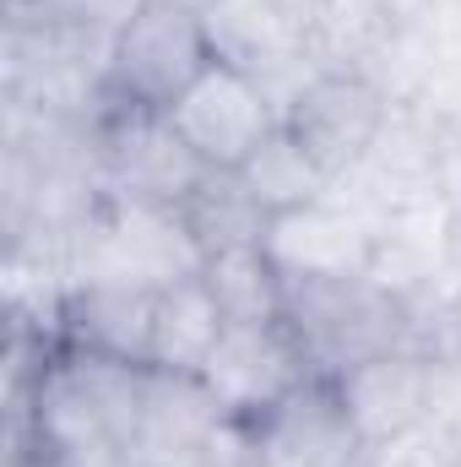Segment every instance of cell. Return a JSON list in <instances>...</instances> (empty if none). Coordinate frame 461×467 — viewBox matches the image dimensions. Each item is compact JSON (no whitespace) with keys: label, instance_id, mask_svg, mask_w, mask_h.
<instances>
[{"label":"cell","instance_id":"cell-1","mask_svg":"<svg viewBox=\"0 0 461 467\" xmlns=\"http://www.w3.org/2000/svg\"><path fill=\"white\" fill-rule=\"evenodd\" d=\"M282 321L293 327L310 369L326 380H343L347 369L413 343V305L402 294H391L385 283H374L369 272H358V277H288Z\"/></svg>","mask_w":461,"mask_h":467},{"label":"cell","instance_id":"cell-2","mask_svg":"<svg viewBox=\"0 0 461 467\" xmlns=\"http://www.w3.org/2000/svg\"><path fill=\"white\" fill-rule=\"evenodd\" d=\"M212 60L218 55H212L201 5L141 0V11L119 27L115 49H109V99L125 109L169 115Z\"/></svg>","mask_w":461,"mask_h":467},{"label":"cell","instance_id":"cell-3","mask_svg":"<svg viewBox=\"0 0 461 467\" xmlns=\"http://www.w3.org/2000/svg\"><path fill=\"white\" fill-rule=\"evenodd\" d=\"M212 55L223 66L250 71L277 109L321 71L315 49V5L304 0H212L201 5Z\"/></svg>","mask_w":461,"mask_h":467},{"label":"cell","instance_id":"cell-4","mask_svg":"<svg viewBox=\"0 0 461 467\" xmlns=\"http://www.w3.org/2000/svg\"><path fill=\"white\" fill-rule=\"evenodd\" d=\"M98 174L115 202H152V207H185L190 191L212 174L158 109H125L109 99L98 115Z\"/></svg>","mask_w":461,"mask_h":467},{"label":"cell","instance_id":"cell-5","mask_svg":"<svg viewBox=\"0 0 461 467\" xmlns=\"http://www.w3.org/2000/svg\"><path fill=\"white\" fill-rule=\"evenodd\" d=\"M385 119H391V93L364 66H321L282 104V125L321 158L332 180L353 174L374 152Z\"/></svg>","mask_w":461,"mask_h":467},{"label":"cell","instance_id":"cell-6","mask_svg":"<svg viewBox=\"0 0 461 467\" xmlns=\"http://www.w3.org/2000/svg\"><path fill=\"white\" fill-rule=\"evenodd\" d=\"M277 99L239 66L212 60L190 93L169 109V125L179 130V141L207 163V169H244L250 152L277 130Z\"/></svg>","mask_w":461,"mask_h":467},{"label":"cell","instance_id":"cell-7","mask_svg":"<svg viewBox=\"0 0 461 467\" xmlns=\"http://www.w3.org/2000/svg\"><path fill=\"white\" fill-rule=\"evenodd\" d=\"M310 375L315 369L288 321H255V327H223L218 348L201 369V386L212 391L223 419L250 424V419L271 413L282 397H293Z\"/></svg>","mask_w":461,"mask_h":467},{"label":"cell","instance_id":"cell-8","mask_svg":"<svg viewBox=\"0 0 461 467\" xmlns=\"http://www.w3.org/2000/svg\"><path fill=\"white\" fill-rule=\"evenodd\" d=\"M440 369H446V358H435L418 343H402V348L347 369L337 391H343V408L358 430V441H364V451L380 441H396L407 430H424L435 419Z\"/></svg>","mask_w":461,"mask_h":467},{"label":"cell","instance_id":"cell-9","mask_svg":"<svg viewBox=\"0 0 461 467\" xmlns=\"http://www.w3.org/2000/svg\"><path fill=\"white\" fill-rule=\"evenodd\" d=\"M250 446L261 467H358L364 441L343 408L337 380L310 375L293 397H282L271 413L250 419Z\"/></svg>","mask_w":461,"mask_h":467},{"label":"cell","instance_id":"cell-10","mask_svg":"<svg viewBox=\"0 0 461 467\" xmlns=\"http://www.w3.org/2000/svg\"><path fill=\"white\" fill-rule=\"evenodd\" d=\"M374 234L380 229L332 191L310 207L277 213L266 229V255L282 277H358L374 261Z\"/></svg>","mask_w":461,"mask_h":467},{"label":"cell","instance_id":"cell-11","mask_svg":"<svg viewBox=\"0 0 461 467\" xmlns=\"http://www.w3.org/2000/svg\"><path fill=\"white\" fill-rule=\"evenodd\" d=\"M152 327H158V294L125 288V283H82L60 305V343L119 364L152 369Z\"/></svg>","mask_w":461,"mask_h":467},{"label":"cell","instance_id":"cell-12","mask_svg":"<svg viewBox=\"0 0 461 467\" xmlns=\"http://www.w3.org/2000/svg\"><path fill=\"white\" fill-rule=\"evenodd\" d=\"M223 310L207 288V277H185L158 294V327H152V369L163 375H201L223 337Z\"/></svg>","mask_w":461,"mask_h":467},{"label":"cell","instance_id":"cell-13","mask_svg":"<svg viewBox=\"0 0 461 467\" xmlns=\"http://www.w3.org/2000/svg\"><path fill=\"white\" fill-rule=\"evenodd\" d=\"M218 310L229 327H255V321H282L288 310V277L277 272V261L266 255V244H239L218 250L201 266Z\"/></svg>","mask_w":461,"mask_h":467},{"label":"cell","instance_id":"cell-14","mask_svg":"<svg viewBox=\"0 0 461 467\" xmlns=\"http://www.w3.org/2000/svg\"><path fill=\"white\" fill-rule=\"evenodd\" d=\"M239 180L255 191V202L277 218V213H293V207H310L321 196H332V174L321 169V158L277 119V130L250 152V163L239 169Z\"/></svg>","mask_w":461,"mask_h":467},{"label":"cell","instance_id":"cell-15","mask_svg":"<svg viewBox=\"0 0 461 467\" xmlns=\"http://www.w3.org/2000/svg\"><path fill=\"white\" fill-rule=\"evenodd\" d=\"M179 213L207 255L239 250V244H266V229H271V213L255 202V191L239 180V169H212Z\"/></svg>","mask_w":461,"mask_h":467},{"label":"cell","instance_id":"cell-16","mask_svg":"<svg viewBox=\"0 0 461 467\" xmlns=\"http://www.w3.org/2000/svg\"><path fill=\"white\" fill-rule=\"evenodd\" d=\"M11 22H33V27H55L71 38H93L104 49H115L119 27L141 11V0H16L5 5Z\"/></svg>","mask_w":461,"mask_h":467},{"label":"cell","instance_id":"cell-17","mask_svg":"<svg viewBox=\"0 0 461 467\" xmlns=\"http://www.w3.org/2000/svg\"><path fill=\"white\" fill-rule=\"evenodd\" d=\"M358 467H461V462L451 457V446L424 424V430H407V435H396V441L369 446Z\"/></svg>","mask_w":461,"mask_h":467},{"label":"cell","instance_id":"cell-18","mask_svg":"<svg viewBox=\"0 0 461 467\" xmlns=\"http://www.w3.org/2000/svg\"><path fill=\"white\" fill-rule=\"evenodd\" d=\"M185 5H212V0H185Z\"/></svg>","mask_w":461,"mask_h":467},{"label":"cell","instance_id":"cell-19","mask_svg":"<svg viewBox=\"0 0 461 467\" xmlns=\"http://www.w3.org/2000/svg\"><path fill=\"white\" fill-rule=\"evenodd\" d=\"M5 5H16V0H5Z\"/></svg>","mask_w":461,"mask_h":467},{"label":"cell","instance_id":"cell-20","mask_svg":"<svg viewBox=\"0 0 461 467\" xmlns=\"http://www.w3.org/2000/svg\"><path fill=\"white\" fill-rule=\"evenodd\" d=\"M304 5H315V0H304Z\"/></svg>","mask_w":461,"mask_h":467}]
</instances>
